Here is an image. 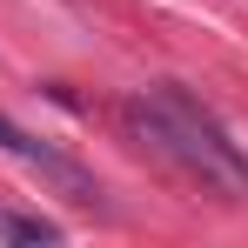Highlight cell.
<instances>
[{
	"label": "cell",
	"mask_w": 248,
	"mask_h": 248,
	"mask_svg": "<svg viewBox=\"0 0 248 248\" xmlns=\"http://www.w3.org/2000/svg\"><path fill=\"white\" fill-rule=\"evenodd\" d=\"M0 235L7 242H61V228L41 221V215H0Z\"/></svg>",
	"instance_id": "3957f363"
},
{
	"label": "cell",
	"mask_w": 248,
	"mask_h": 248,
	"mask_svg": "<svg viewBox=\"0 0 248 248\" xmlns=\"http://www.w3.org/2000/svg\"><path fill=\"white\" fill-rule=\"evenodd\" d=\"M121 121H127V134L141 148H155L161 161H174L202 195L248 202V155H242V141H228V127L215 121L181 81H155V87H141V94H127Z\"/></svg>",
	"instance_id": "6da1fadb"
},
{
	"label": "cell",
	"mask_w": 248,
	"mask_h": 248,
	"mask_svg": "<svg viewBox=\"0 0 248 248\" xmlns=\"http://www.w3.org/2000/svg\"><path fill=\"white\" fill-rule=\"evenodd\" d=\"M0 155H14L20 168H34V174L54 181V188H67L74 202H94V195H101V188H94V174H87L81 161H67L61 148H47V141H34V134H20L7 114H0Z\"/></svg>",
	"instance_id": "7a4b0ae2"
}]
</instances>
